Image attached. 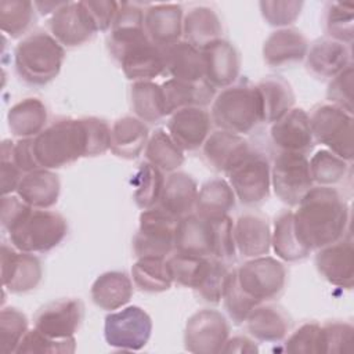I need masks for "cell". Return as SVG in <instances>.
Instances as JSON below:
<instances>
[{
    "label": "cell",
    "instance_id": "12",
    "mask_svg": "<svg viewBox=\"0 0 354 354\" xmlns=\"http://www.w3.org/2000/svg\"><path fill=\"white\" fill-rule=\"evenodd\" d=\"M230 337V324L217 310L194 313L184 328V347L194 354H217Z\"/></svg>",
    "mask_w": 354,
    "mask_h": 354
},
{
    "label": "cell",
    "instance_id": "38",
    "mask_svg": "<svg viewBox=\"0 0 354 354\" xmlns=\"http://www.w3.org/2000/svg\"><path fill=\"white\" fill-rule=\"evenodd\" d=\"M109 30V51L147 37L144 28V11L134 3H119L116 17Z\"/></svg>",
    "mask_w": 354,
    "mask_h": 354
},
{
    "label": "cell",
    "instance_id": "37",
    "mask_svg": "<svg viewBox=\"0 0 354 354\" xmlns=\"http://www.w3.org/2000/svg\"><path fill=\"white\" fill-rule=\"evenodd\" d=\"M263 105V122L274 123L293 108L295 93L281 76H267L256 84Z\"/></svg>",
    "mask_w": 354,
    "mask_h": 354
},
{
    "label": "cell",
    "instance_id": "57",
    "mask_svg": "<svg viewBox=\"0 0 354 354\" xmlns=\"http://www.w3.org/2000/svg\"><path fill=\"white\" fill-rule=\"evenodd\" d=\"M86 140H87V158L104 155L111 149V127L109 124L100 118L86 116L82 118Z\"/></svg>",
    "mask_w": 354,
    "mask_h": 354
},
{
    "label": "cell",
    "instance_id": "41",
    "mask_svg": "<svg viewBox=\"0 0 354 354\" xmlns=\"http://www.w3.org/2000/svg\"><path fill=\"white\" fill-rule=\"evenodd\" d=\"M145 158L147 162L166 173L176 171L185 160L184 151L165 129H156L149 136L145 145Z\"/></svg>",
    "mask_w": 354,
    "mask_h": 354
},
{
    "label": "cell",
    "instance_id": "61",
    "mask_svg": "<svg viewBox=\"0 0 354 354\" xmlns=\"http://www.w3.org/2000/svg\"><path fill=\"white\" fill-rule=\"evenodd\" d=\"M32 206L24 202L18 195H3L1 198V225L7 231L12 227Z\"/></svg>",
    "mask_w": 354,
    "mask_h": 354
},
{
    "label": "cell",
    "instance_id": "20",
    "mask_svg": "<svg viewBox=\"0 0 354 354\" xmlns=\"http://www.w3.org/2000/svg\"><path fill=\"white\" fill-rule=\"evenodd\" d=\"M210 113L201 106H188L170 115L167 133L183 151H196L210 134Z\"/></svg>",
    "mask_w": 354,
    "mask_h": 354
},
{
    "label": "cell",
    "instance_id": "36",
    "mask_svg": "<svg viewBox=\"0 0 354 354\" xmlns=\"http://www.w3.org/2000/svg\"><path fill=\"white\" fill-rule=\"evenodd\" d=\"M235 192L227 180L212 178L198 191L195 213L206 220L223 217L235 206Z\"/></svg>",
    "mask_w": 354,
    "mask_h": 354
},
{
    "label": "cell",
    "instance_id": "30",
    "mask_svg": "<svg viewBox=\"0 0 354 354\" xmlns=\"http://www.w3.org/2000/svg\"><path fill=\"white\" fill-rule=\"evenodd\" d=\"M149 138L147 124L136 116H122L111 127V152L122 159H136L141 155Z\"/></svg>",
    "mask_w": 354,
    "mask_h": 354
},
{
    "label": "cell",
    "instance_id": "24",
    "mask_svg": "<svg viewBox=\"0 0 354 354\" xmlns=\"http://www.w3.org/2000/svg\"><path fill=\"white\" fill-rule=\"evenodd\" d=\"M308 41L295 28H281L270 33L263 44V59L268 66L278 68L300 62L306 58Z\"/></svg>",
    "mask_w": 354,
    "mask_h": 354
},
{
    "label": "cell",
    "instance_id": "2",
    "mask_svg": "<svg viewBox=\"0 0 354 354\" xmlns=\"http://www.w3.org/2000/svg\"><path fill=\"white\" fill-rule=\"evenodd\" d=\"M33 151L41 169L69 166L87 158V140L82 118L58 119L33 137Z\"/></svg>",
    "mask_w": 354,
    "mask_h": 354
},
{
    "label": "cell",
    "instance_id": "15",
    "mask_svg": "<svg viewBox=\"0 0 354 354\" xmlns=\"http://www.w3.org/2000/svg\"><path fill=\"white\" fill-rule=\"evenodd\" d=\"M43 277L39 257L15 249L12 245H1V283L11 293H26L37 288Z\"/></svg>",
    "mask_w": 354,
    "mask_h": 354
},
{
    "label": "cell",
    "instance_id": "11",
    "mask_svg": "<svg viewBox=\"0 0 354 354\" xmlns=\"http://www.w3.org/2000/svg\"><path fill=\"white\" fill-rule=\"evenodd\" d=\"M228 183L242 205H260L270 195L271 165L263 153L252 149V152L228 173Z\"/></svg>",
    "mask_w": 354,
    "mask_h": 354
},
{
    "label": "cell",
    "instance_id": "26",
    "mask_svg": "<svg viewBox=\"0 0 354 354\" xmlns=\"http://www.w3.org/2000/svg\"><path fill=\"white\" fill-rule=\"evenodd\" d=\"M350 46L330 37L315 40L307 50V69L318 77L332 79L351 64Z\"/></svg>",
    "mask_w": 354,
    "mask_h": 354
},
{
    "label": "cell",
    "instance_id": "16",
    "mask_svg": "<svg viewBox=\"0 0 354 354\" xmlns=\"http://www.w3.org/2000/svg\"><path fill=\"white\" fill-rule=\"evenodd\" d=\"M84 315L79 299H59L40 307L33 317V328L54 339L73 337Z\"/></svg>",
    "mask_w": 354,
    "mask_h": 354
},
{
    "label": "cell",
    "instance_id": "7",
    "mask_svg": "<svg viewBox=\"0 0 354 354\" xmlns=\"http://www.w3.org/2000/svg\"><path fill=\"white\" fill-rule=\"evenodd\" d=\"M178 218L159 206L145 209L138 218V230L133 238V252L138 257L166 259L174 250Z\"/></svg>",
    "mask_w": 354,
    "mask_h": 354
},
{
    "label": "cell",
    "instance_id": "10",
    "mask_svg": "<svg viewBox=\"0 0 354 354\" xmlns=\"http://www.w3.org/2000/svg\"><path fill=\"white\" fill-rule=\"evenodd\" d=\"M235 271L242 289L259 303L278 297L286 283L285 266L267 254L249 259Z\"/></svg>",
    "mask_w": 354,
    "mask_h": 354
},
{
    "label": "cell",
    "instance_id": "50",
    "mask_svg": "<svg viewBox=\"0 0 354 354\" xmlns=\"http://www.w3.org/2000/svg\"><path fill=\"white\" fill-rule=\"evenodd\" d=\"M76 350V339H54L36 328L29 329L21 340L17 353L18 354H72Z\"/></svg>",
    "mask_w": 354,
    "mask_h": 354
},
{
    "label": "cell",
    "instance_id": "34",
    "mask_svg": "<svg viewBox=\"0 0 354 354\" xmlns=\"http://www.w3.org/2000/svg\"><path fill=\"white\" fill-rule=\"evenodd\" d=\"M47 108L39 98L29 97L14 104L7 112V124L12 136L33 138L47 126Z\"/></svg>",
    "mask_w": 354,
    "mask_h": 354
},
{
    "label": "cell",
    "instance_id": "5",
    "mask_svg": "<svg viewBox=\"0 0 354 354\" xmlns=\"http://www.w3.org/2000/svg\"><path fill=\"white\" fill-rule=\"evenodd\" d=\"M68 232L62 214L47 209L30 207L7 230L10 243L26 253H46L57 248Z\"/></svg>",
    "mask_w": 354,
    "mask_h": 354
},
{
    "label": "cell",
    "instance_id": "22",
    "mask_svg": "<svg viewBox=\"0 0 354 354\" xmlns=\"http://www.w3.org/2000/svg\"><path fill=\"white\" fill-rule=\"evenodd\" d=\"M184 11L176 3L152 4L144 11V28L148 39L165 48L181 40Z\"/></svg>",
    "mask_w": 354,
    "mask_h": 354
},
{
    "label": "cell",
    "instance_id": "60",
    "mask_svg": "<svg viewBox=\"0 0 354 354\" xmlns=\"http://www.w3.org/2000/svg\"><path fill=\"white\" fill-rule=\"evenodd\" d=\"M7 145L14 163L21 169L24 174L36 169H41L35 156L33 138H19L15 142L7 140Z\"/></svg>",
    "mask_w": 354,
    "mask_h": 354
},
{
    "label": "cell",
    "instance_id": "29",
    "mask_svg": "<svg viewBox=\"0 0 354 354\" xmlns=\"http://www.w3.org/2000/svg\"><path fill=\"white\" fill-rule=\"evenodd\" d=\"M160 86L169 115L188 106L203 108L213 102L216 94V88L205 79L199 82H184L171 77Z\"/></svg>",
    "mask_w": 354,
    "mask_h": 354
},
{
    "label": "cell",
    "instance_id": "54",
    "mask_svg": "<svg viewBox=\"0 0 354 354\" xmlns=\"http://www.w3.org/2000/svg\"><path fill=\"white\" fill-rule=\"evenodd\" d=\"M304 3L297 0H261L259 3L264 21L277 28H289L300 15Z\"/></svg>",
    "mask_w": 354,
    "mask_h": 354
},
{
    "label": "cell",
    "instance_id": "63",
    "mask_svg": "<svg viewBox=\"0 0 354 354\" xmlns=\"http://www.w3.org/2000/svg\"><path fill=\"white\" fill-rule=\"evenodd\" d=\"M35 8L39 11L41 15H48L54 14L57 10H59L65 1H33Z\"/></svg>",
    "mask_w": 354,
    "mask_h": 354
},
{
    "label": "cell",
    "instance_id": "48",
    "mask_svg": "<svg viewBox=\"0 0 354 354\" xmlns=\"http://www.w3.org/2000/svg\"><path fill=\"white\" fill-rule=\"evenodd\" d=\"M325 29L330 39L351 46L354 36V6L332 1L325 10Z\"/></svg>",
    "mask_w": 354,
    "mask_h": 354
},
{
    "label": "cell",
    "instance_id": "59",
    "mask_svg": "<svg viewBox=\"0 0 354 354\" xmlns=\"http://www.w3.org/2000/svg\"><path fill=\"white\" fill-rule=\"evenodd\" d=\"M0 177H1L3 195H10L14 191H17L18 184L24 177V173L14 163L10 155L7 140L1 142V148H0Z\"/></svg>",
    "mask_w": 354,
    "mask_h": 354
},
{
    "label": "cell",
    "instance_id": "14",
    "mask_svg": "<svg viewBox=\"0 0 354 354\" xmlns=\"http://www.w3.org/2000/svg\"><path fill=\"white\" fill-rule=\"evenodd\" d=\"M50 35L62 47H77L88 41L97 29L83 1H65L48 19Z\"/></svg>",
    "mask_w": 354,
    "mask_h": 354
},
{
    "label": "cell",
    "instance_id": "58",
    "mask_svg": "<svg viewBox=\"0 0 354 354\" xmlns=\"http://www.w3.org/2000/svg\"><path fill=\"white\" fill-rule=\"evenodd\" d=\"M84 7L87 8L97 32H106L111 29L113 19L116 17L119 3L112 0H84Z\"/></svg>",
    "mask_w": 354,
    "mask_h": 354
},
{
    "label": "cell",
    "instance_id": "13",
    "mask_svg": "<svg viewBox=\"0 0 354 354\" xmlns=\"http://www.w3.org/2000/svg\"><path fill=\"white\" fill-rule=\"evenodd\" d=\"M109 53L124 76L133 82L152 80L166 71L163 48L155 46L148 36Z\"/></svg>",
    "mask_w": 354,
    "mask_h": 354
},
{
    "label": "cell",
    "instance_id": "42",
    "mask_svg": "<svg viewBox=\"0 0 354 354\" xmlns=\"http://www.w3.org/2000/svg\"><path fill=\"white\" fill-rule=\"evenodd\" d=\"M134 285L148 293H160L170 289L173 281L167 270L166 259L138 257L131 267Z\"/></svg>",
    "mask_w": 354,
    "mask_h": 354
},
{
    "label": "cell",
    "instance_id": "40",
    "mask_svg": "<svg viewBox=\"0 0 354 354\" xmlns=\"http://www.w3.org/2000/svg\"><path fill=\"white\" fill-rule=\"evenodd\" d=\"M271 248L283 261H299L311 253L296 234L292 210H285L275 217L271 231Z\"/></svg>",
    "mask_w": 354,
    "mask_h": 354
},
{
    "label": "cell",
    "instance_id": "17",
    "mask_svg": "<svg viewBox=\"0 0 354 354\" xmlns=\"http://www.w3.org/2000/svg\"><path fill=\"white\" fill-rule=\"evenodd\" d=\"M315 267L330 285L351 289L354 285V248L350 234L318 249Z\"/></svg>",
    "mask_w": 354,
    "mask_h": 354
},
{
    "label": "cell",
    "instance_id": "4",
    "mask_svg": "<svg viewBox=\"0 0 354 354\" xmlns=\"http://www.w3.org/2000/svg\"><path fill=\"white\" fill-rule=\"evenodd\" d=\"M212 122L235 134H248L263 122L261 97L256 84L241 82L223 88L212 102Z\"/></svg>",
    "mask_w": 354,
    "mask_h": 354
},
{
    "label": "cell",
    "instance_id": "45",
    "mask_svg": "<svg viewBox=\"0 0 354 354\" xmlns=\"http://www.w3.org/2000/svg\"><path fill=\"white\" fill-rule=\"evenodd\" d=\"M308 165L313 183L326 187L340 183L350 169L348 162L335 155L329 149L317 151L308 160Z\"/></svg>",
    "mask_w": 354,
    "mask_h": 354
},
{
    "label": "cell",
    "instance_id": "51",
    "mask_svg": "<svg viewBox=\"0 0 354 354\" xmlns=\"http://www.w3.org/2000/svg\"><path fill=\"white\" fill-rule=\"evenodd\" d=\"M207 256H195L183 252H174L166 257V264L173 283L194 289Z\"/></svg>",
    "mask_w": 354,
    "mask_h": 354
},
{
    "label": "cell",
    "instance_id": "28",
    "mask_svg": "<svg viewBox=\"0 0 354 354\" xmlns=\"http://www.w3.org/2000/svg\"><path fill=\"white\" fill-rule=\"evenodd\" d=\"M15 192L35 209H50L59 198L61 181L53 170L36 169L24 174Z\"/></svg>",
    "mask_w": 354,
    "mask_h": 354
},
{
    "label": "cell",
    "instance_id": "25",
    "mask_svg": "<svg viewBox=\"0 0 354 354\" xmlns=\"http://www.w3.org/2000/svg\"><path fill=\"white\" fill-rule=\"evenodd\" d=\"M245 324L253 339L266 343H277L288 336L292 319L281 306L264 301L250 311Z\"/></svg>",
    "mask_w": 354,
    "mask_h": 354
},
{
    "label": "cell",
    "instance_id": "9",
    "mask_svg": "<svg viewBox=\"0 0 354 354\" xmlns=\"http://www.w3.org/2000/svg\"><path fill=\"white\" fill-rule=\"evenodd\" d=\"M313 184L307 155L278 152L271 165V187L279 201L297 206Z\"/></svg>",
    "mask_w": 354,
    "mask_h": 354
},
{
    "label": "cell",
    "instance_id": "32",
    "mask_svg": "<svg viewBox=\"0 0 354 354\" xmlns=\"http://www.w3.org/2000/svg\"><path fill=\"white\" fill-rule=\"evenodd\" d=\"M223 25L218 14L207 6L189 8L183 18V37L194 47L202 50L221 39Z\"/></svg>",
    "mask_w": 354,
    "mask_h": 354
},
{
    "label": "cell",
    "instance_id": "53",
    "mask_svg": "<svg viewBox=\"0 0 354 354\" xmlns=\"http://www.w3.org/2000/svg\"><path fill=\"white\" fill-rule=\"evenodd\" d=\"M285 350L292 354H325L322 326L318 322H306L285 342Z\"/></svg>",
    "mask_w": 354,
    "mask_h": 354
},
{
    "label": "cell",
    "instance_id": "47",
    "mask_svg": "<svg viewBox=\"0 0 354 354\" xmlns=\"http://www.w3.org/2000/svg\"><path fill=\"white\" fill-rule=\"evenodd\" d=\"M227 274L228 270L225 267V263L207 256L194 290L202 300L212 304H217L220 303L223 296Z\"/></svg>",
    "mask_w": 354,
    "mask_h": 354
},
{
    "label": "cell",
    "instance_id": "27",
    "mask_svg": "<svg viewBox=\"0 0 354 354\" xmlns=\"http://www.w3.org/2000/svg\"><path fill=\"white\" fill-rule=\"evenodd\" d=\"M198 184L184 171H173L165 178L159 206L166 213L176 218H181L195 212V203L198 198Z\"/></svg>",
    "mask_w": 354,
    "mask_h": 354
},
{
    "label": "cell",
    "instance_id": "1",
    "mask_svg": "<svg viewBox=\"0 0 354 354\" xmlns=\"http://www.w3.org/2000/svg\"><path fill=\"white\" fill-rule=\"evenodd\" d=\"M293 223L301 243L318 250L348 232L350 207L336 188L311 187L293 212Z\"/></svg>",
    "mask_w": 354,
    "mask_h": 354
},
{
    "label": "cell",
    "instance_id": "33",
    "mask_svg": "<svg viewBox=\"0 0 354 354\" xmlns=\"http://www.w3.org/2000/svg\"><path fill=\"white\" fill-rule=\"evenodd\" d=\"M165 69L173 79L199 82L205 79L203 59L199 48L185 40H180L163 48Z\"/></svg>",
    "mask_w": 354,
    "mask_h": 354
},
{
    "label": "cell",
    "instance_id": "19",
    "mask_svg": "<svg viewBox=\"0 0 354 354\" xmlns=\"http://www.w3.org/2000/svg\"><path fill=\"white\" fill-rule=\"evenodd\" d=\"M201 53L207 83L214 88H225L235 83L241 71V55L232 43L217 39L203 47Z\"/></svg>",
    "mask_w": 354,
    "mask_h": 354
},
{
    "label": "cell",
    "instance_id": "31",
    "mask_svg": "<svg viewBox=\"0 0 354 354\" xmlns=\"http://www.w3.org/2000/svg\"><path fill=\"white\" fill-rule=\"evenodd\" d=\"M90 296L93 303L105 311L124 307L133 296V282L123 271H106L95 278Z\"/></svg>",
    "mask_w": 354,
    "mask_h": 354
},
{
    "label": "cell",
    "instance_id": "62",
    "mask_svg": "<svg viewBox=\"0 0 354 354\" xmlns=\"http://www.w3.org/2000/svg\"><path fill=\"white\" fill-rule=\"evenodd\" d=\"M221 353H238V354H257L259 346L257 343L243 335H235L228 337L225 344L221 348Z\"/></svg>",
    "mask_w": 354,
    "mask_h": 354
},
{
    "label": "cell",
    "instance_id": "55",
    "mask_svg": "<svg viewBox=\"0 0 354 354\" xmlns=\"http://www.w3.org/2000/svg\"><path fill=\"white\" fill-rule=\"evenodd\" d=\"M353 84H354V69L350 64L346 69L332 77L328 84L326 98L329 104H333L346 112L353 115Z\"/></svg>",
    "mask_w": 354,
    "mask_h": 354
},
{
    "label": "cell",
    "instance_id": "39",
    "mask_svg": "<svg viewBox=\"0 0 354 354\" xmlns=\"http://www.w3.org/2000/svg\"><path fill=\"white\" fill-rule=\"evenodd\" d=\"M131 109L142 122L155 123L167 116L162 86L152 80L133 82L130 87Z\"/></svg>",
    "mask_w": 354,
    "mask_h": 354
},
{
    "label": "cell",
    "instance_id": "3",
    "mask_svg": "<svg viewBox=\"0 0 354 354\" xmlns=\"http://www.w3.org/2000/svg\"><path fill=\"white\" fill-rule=\"evenodd\" d=\"M65 48L47 32L35 30L15 46L14 66L21 80L44 86L54 80L64 64Z\"/></svg>",
    "mask_w": 354,
    "mask_h": 354
},
{
    "label": "cell",
    "instance_id": "49",
    "mask_svg": "<svg viewBox=\"0 0 354 354\" xmlns=\"http://www.w3.org/2000/svg\"><path fill=\"white\" fill-rule=\"evenodd\" d=\"M26 315L15 307H4L0 311V351L17 353V348L28 332Z\"/></svg>",
    "mask_w": 354,
    "mask_h": 354
},
{
    "label": "cell",
    "instance_id": "21",
    "mask_svg": "<svg viewBox=\"0 0 354 354\" xmlns=\"http://www.w3.org/2000/svg\"><path fill=\"white\" fill-rule=\"evenodd\" d=\"M250 152L252 148L243 136L220 129L212 131L202 145V153L207 165L227 174Z\"/></svg>",
    "mask_w": 354,
    "mask_h": 354
},
{
    "label": "cell",
    "instance_id": "6",
    "mask_svg": "<svg viewBox=\"0 0 354 354\" xmlns=\"http://www.w3.org/2000/svg\"><path fill=\"white\" fill-rule=\"evenodd\" d=\"M308 118L314 141L351 163L354 158L353 115L333 104H319L313 108Z\"/></svg>",
    "mask_w": 354,
    "mask_h": 354
},
{
    "label": "cell",
    "instance_id": "43",
    "mask_svg": "<svg viewBox=\"0 0 354 354\" xmlns=\"http://www.w3.org/2000/svg\"><path fill=\"white\" fill-rule=\"evenodd\" d=\"M131 184L136 205L142 210L151 209L156 206L160 199L165 184L163 171L149 162H142L131 178Z\"/></svg>",
    "mask_w": 354,
    "mask_h": 354
},
{
    "label": "cell",
    "instance_id": "23",
    "mask_svg": "<svg viewBox=\"0 0 354 354\" xmlns=\"http://www.w3.org/2000/svg\"><path fill=\"white\" fill-rule=\"evenodd\" d=\"M236 252L248 259L264 256L271 249V228L260 213H243L234 223Z\"/></svg>",
    "mask_w": 354,
    "mask_h": 354
},
{
    "label": "cell",
    "instance_id": "52",
    "mask_svg": "<svg viewBox=\"0 0 354 354\" xmlns=\"http://www.w3.org/2000/svg\"><path fill=\"white\" fill-rule=\"evenodd\" d=\"M210 224V242L212 257L228 263L234 260L236 248L234 241V221L227 214L223 217L209 220Z\"/></svg>",
    "mask_w": 354,
    "mask_h": 354
},
{
    "label": "cell",
    "instance_id": "18",
    "mask_svg": "<svg viewBox=\"0 0 354 354\" xmlns=\"http://www.w3.org/2000/svg\"><path fill=\"white\" fill-rule=\"evenodd\" d=\"M270 137L279 152L307 155L315 144L308 113L303 108H292L277 122L271 123Z\"/></svg>",
    "mask_w": 354,
    "mask_h": 354
},
{
    "label": "cell",
    "instance_id": "46",
    "mask_svg": "<svg viewBox=\"0 0 354 354\" xmlns=\"http://www.w3.org/2000/svg\"><path fill=\"white\" fill-rule=\"evenodd\" d=\"M221 300L228 317L234 321V324H243L250 311L260 304L242 289L235 270L228 271L227 274Z\"/></svg>",
    "mask_w": 354,
    "mask_h": 354
},
{
    "label": "cell",
    "instance_id": "56",
    "mask_svg": "<svg viewBox=\"0 0 354 354\" xmlns=\"http://www.w3.org/2000/svg\"><path fill=\"white\" fill-rule=\"evenodd\" d=\"M325 354H342L351 348L354 328L350 322L328 321L321 325Z\"/></svg>",
    "mask_w": 354,
    "mask_h": 354
},
{
    "label": "cell",
    "instance_id": "35",
    "mask_svg": "<svg viewBox=\"0 0 354 354\" xmlns=\"http://www.w3.org/2000/svg\"><path fill=\"white\" fill-rule=\"evenodd\" d=\"M174 250L195 256L212 257L209 220L199 217L195 212L178 218Z\"/></svg>",
    "mask_w": 354,
    "mask_h": 354
},
{
    "label": "cell",
    "instance_id": "8",
    "mask_svg": "<svg viewBox=\"0 0 354 354\" xmlns=\"http://www.w3.org/2000/svg\"><path fill=\"white\" fill-rule=\"evenodd\" d=\"M152 333V319L138 306L122 307L105 317L104 337L115 348L137 351L145 347Z\"/></svg>",
    "mask_w": 354,
    "mask_h": 354
},
{
    "label": "cell",
    "instance_id": "44",
    "mask_svg": "<svg viewBox=\"0 0 354 354\" xmlns=\"http://www.w3.org/2000/svg\"><path fill=\"white\" fill-rule=\"evenodd\" d=\"M35 21V4L26 0L0 1V29L11 39L28 32Z\"/></svg>",
    "mask_w": 354,
    "mask_h": 354
}]
</instances>
